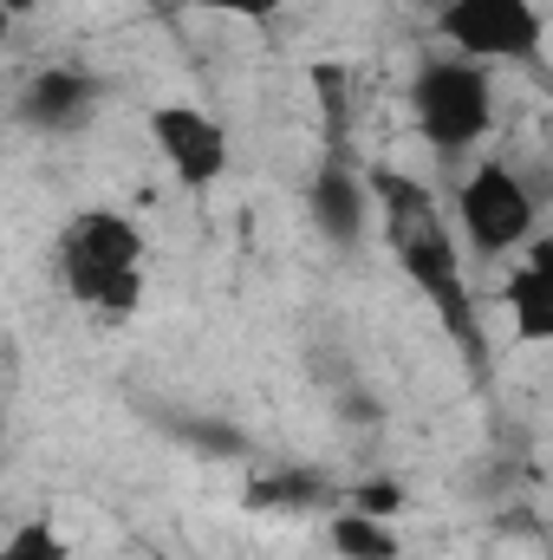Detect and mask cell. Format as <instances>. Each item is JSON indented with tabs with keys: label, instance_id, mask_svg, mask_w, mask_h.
<instances>
[{
	"label": "cell",
	"instance_id": "1",
	"mask_svg": "<svg viewBox=\"0 0 553 560\" xmlns=\"http://www.w3.org/2000/svg\"><path fill=\"white\" fill-rule=\"evenodd\" d=\"M372 222H378L391 261L404 268V280L430 300V313H436L462 346H475V293H469L462 242H456V229H449L443 196H436L430 183H416V176L378 170V176H372Z\"/></svg>",
	"mask_w": 553,
	"mask_h": 560
},
{
	"label": "cell",
	"instance_id": "2",
	"mask_svg": "<svg viewBox=\"0 0 553 560\" xmlns=\"http://www.w3.org/2000/svg\"><path fill=\"white\" fill-rule=\"evenodd\" d=\"M52 280L66 293V306L105 332L131 326L143 313V293H150V242L143 229L111 209V202H85L59 222L52 235Z\"/></svg>",
	"mask_w": 553,
	"mask_h": 560
},
{
	"label": "cell",
	"instance_id": "3",
	"mask_svg": "<svg viewBox=\"0 0 553 560\" xmlns=\"http://www.w3.org/2000/svg\"><path fill=\"white\" fill-rule=\"evenodd\" d=\"M495 118H502V92H495V72L475 66V59H423L411 79V125L416 138L430 143L443 163H462L475 156L482 143L495 138Z\"/></svg>",
	"mask_w": 553,
	"mask_h": 560
},
{
	"label": "cell",
	"instance_id": "4",
	"mask_svg": "<svg viewBox=\"0 0 553 560\" xmlns=\"http://www.w3.org/2000/svg\"><path fill=\"white\" fill-rule=\"evenodd\" d=\"M449 215H456L462 255H475V261H515L521 248L541 242V196H534V183H528L515 163H502V156H475V163L456 176Z\"/></svg>",
	"mask_w": 553,
	"mask_h": 560
},
{
	"label": "cell",
	"instance_id": "5",
	"mask_svg": "<svg viewBox=\"0 0 553 560\" xmlns=\"http://www.w3.org/2000/svg\"><path fill=\"white\" fill-rule=\"evenodd\" d=\"M436 33L456 59L475 66H541V0H443L436 7Z\"/></svg>",
	"mask_w": 553,
	"mask_h": 560
},
{
	"label": "cell",
	"instance_id": "6",
	"mask_svg": "<svg viewBox=\"0 0 553 560\" xmlns=\"http://www.w3.org/2000/svg\"><path fill=\"white\" fill-rule=\"evenodd\" d=\"M143 138H150L156 163H163L183 189H215V183L228 176V156H235L222 118L202 112V105H189V98L150 105V112H143Z\"/></svg>",
	"mask_w": 553,
	"mask_h": 560
},
{
	"label": "cell",
	"instance_id": "7",
	"mask_svg": "<svg viewBox=\"0 0 553 560\" xmlns=\"http://www.w3.org/2000/svg\"><path fill=\"white\" fill-rule=\"evenodd\" d=\"M98 105H105V85H98V72H85V66H46V72H33L26 92H20V118H26L39 138H72V131H85V125L98 118Z\"/></svg>",
	"mask_w": 553,
	"mask_h": 560
},
{
	"label": "cell",
	"instance_id": "8",
	"mask_svg": "<svg viewBox=\"0 0 553 560\" xmlns=\"http://www.w3.org/2000/svg\"><path fill=\"white\" fill-rule=\"evenodd\" d=\"M502 306H508V326H515L521 346H548L553 339V261H548L541 242H534V255L521 268H508Z\"/></svg>",
	"mask_w": 553,
	"mask_h": 560
},
{
	"label": "cell",
	"instance_id": "9",
	"mask_svg": "<svg viewBox=\"0 0 553 560\" xmlns=\"http://www.w3.org/2000/svg\"><path fill=\"white\" fill-rule=\"evenodd\" d=\"M306 202H313V222L326 229V242H358L365 229H372V183H358L352 170H319L313 176V189H306Z\"/></svg>",
	"mask_w": 553,
	"mask_h": 560
},
{
	"label": "cell",
	"instance_id": "10",
	"mask_svg": "<svg viewBox=\"0 0 553 560\" xmlns=\"http://www.w3.org/2000/svg\"><path fill=\"white\" fill-rule=\"evenodd\" d=\"M332 548L339 560H398V522H385V515H365V509H345L339 522H332Z\"/></svg>",
	"mask_w": 553,
	"mask_h": 560
},
{
	"label": "cell",
	"instance_id": "11",
	"mask_svg": "<svg viewBox=\"0 0 553 560\" xmlns=\"http://www.w3.org/2000/svg\"><path fill=\"white\" fill-rule=\"evenodd\" d=\"M0 560H72V541L52 528V522H13L7 535H0Z\"/></svg>",
	"mask_w": 553,
	"mask_h": 560
},
{
	"label": "cell",
	"instance_id": "12",
	"mask_svg": "<svg viewBox=\"0 0 553 560\" xmlns=\"http://www.w3.org/2000/svg\"><path fill=\"white\" fill-rule=\"evenodd\" d=\"M196 13H222V20H242V26H274L286 13V0H189Z\"/></svg>",
	"mask_w": 553,
	"mask_h": 560
},
{
	"label": "cell",
	"instance_id": "13",
	"mask_svg": "<svg viewBox=\"0 0 553 560\" xmlns=\"http://www.w3.org/2000/svg\"><path fill=\"white\" fill-rule=\"evenodd\" d=\"M345 509H365V515H385V522H391V515H404V489H398L391 476H372V482H358V489H352V502H345Z\"/></svg>",
	"mask_w": 553,
	"mask_h": 560
},
{
	"label": "cell",
	"instance_id": "14",
	"mask_svg": "<svg viewBox=\"0 0 553 560\" xmlns=\"http://www.w3.org/2000/svg\"><path fill=\"white\" fill-rule=\"evenodd\" d=\"M33 7H39V0H0V13H7V20H20V13H33Z\"/></svg>",
	"mask_w": 553,
	"mask_h": 560
},
{
	"label": "cell",
	"instance_id": "15",
	"mask_svg": "<svg viewBox=\"0 0 553 560\" xmlns=\"http://www.w3.org/2000/svg\"><path fill=\"white\" fill-rule=\"evenodd\" d=\"M13 26H20V20H7V13H0V46H7V39H13Z\"/></svg>",
	"mask_w": 553,
	"mask_h": 560
}]
</instances>
